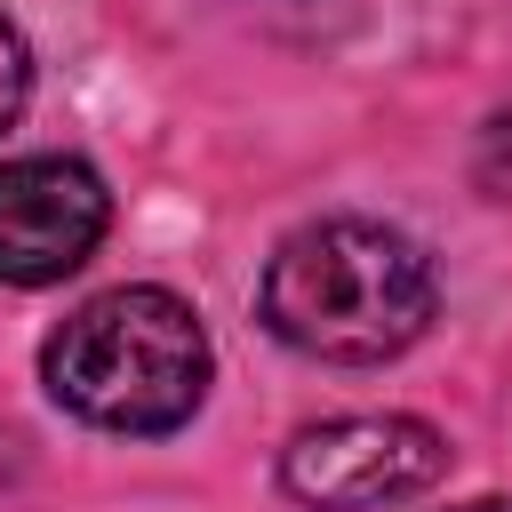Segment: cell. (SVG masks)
I'll return each instance as SVG.
<instances>
[{"instance_id":"6da1fadb","label":"cell","mask_w":512,"mask_h":512,"mask_svg":"<svg viewBox=\"0 0 512 512\" xmlns=\"http://www.w3.org/2000/svg\"><path fill=\"white\" fill-rule=\"evenodd\" d=\"M264 328L312 360H392L432 328V256L368 216H320L264 264Z\"/></svg>"},{"instance_id":"7a4b0ae2","label":"cell","mask_w":512,"mask_h":512,"mask_svg":"<svg viewBox=\"0 0 512 512\" xmlns=\"http://www.w3.org/2000/svg\"><path fill=\"white\" fill-rule=\"evenodd\" d=\"M40 384L104 432H176L208 400V328L168 288H104L48 344Z\"/></svg>"},{"instance_id":"3957f363","label":"cell","mask_w":512,"mask_h":512,"mask_svg":"<svg viewBox=\"0 0 512 512\" xmlns=\"http://www.w3.org/2000/svg\"><path fill=\"white\" fill-rule=\"evenodd\" d=\"M448 472V440L424 416H336L288 440L280 488L312 512H376Z\"/></svg>"},{"instance_id":"277c9868","label":"cell","mask_w":512,"mask_h":512,"mask_svg":"<svg viewBox=\"0 0 512 512\" xmlns=\"http://www.w3.org/2000/svg\"><path fill=\"white\" fill-rule=\"evenodd\" d=\"M104 224H112V200L88 160H64V152L0 160V280L8 288H48L80 272Z\"/></svg>"},{"instance_id":"5b68a950","label":"cell","mask_w":512,"mask_h":512,"mask_svg":"<svg viewBox=\"0 0 512 512\" xmlns=\"http://www.w3.org/2000/svg\"><path fill=\"white\" fill-rule=\"evenodd\" d=\"M24 96H32V56H24V40H16V24L0 16V136L16 128V112H24Z\"/></svg>"},{"instance_id":"8992f818","label":"cell","mask_w":512,"mask_h":512,"mask_svg":"<svg viewBox=\"0 0 512 512\" xmlns=\"http://www.w3.org/2000/svg\"><path fill=\"white\" fill-rule=\"evenodd\" d=\"M480 184L512 192V120H496V128H488V144H480Z\"/></svg>"},{"instance_id":"52a82bcc","label":"cell","mask_w":512,"mask_h":512,"mask_svg":"<svg viewBox=\"0 0 512 512\" xmlns=\"http://www.w3.org/2000/svg\"><path fill=\"white\" fill-rule=\"evenodd\" d=\"M464 512H512V496H488V504H464Z\"/></svg>"}]
</instances>
